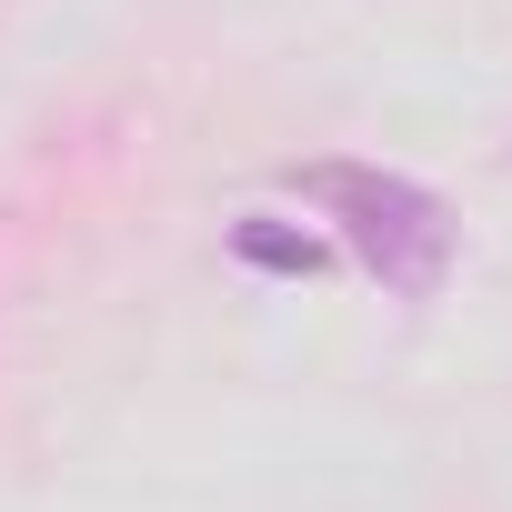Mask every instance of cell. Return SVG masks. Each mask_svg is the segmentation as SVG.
Returning a JSON list of instances; mask_svg holds the SVG:
<instances>
[{"mask_svg":"<svg viewBox=\"0 0 512 512\" xmlns=\"http://www.w3.org/2000/svg\"><path fill=\"white\" fill-rule=\"evenodd\" d=\"M292 191L342 221L352 262H362L392 302H432V292H442V272H452V211H442L422 181L372 171V161H292Z\"/></svg>","mask_w":512,"mask_h":512,"instance_id":"obj_1","label":"cell"},{"mask_svg":"<svg viewBox=\"0 0 512 512\" xmlns=\"http://www.w3.org/2000/svg\"><path fill=\"white\" fill-rule=\"evenodd\" d=\"M231 251H241L251 272H282V282H312V272H322V241H312V231H292V221H241V231H231Z\"/></svg>","mask_w":512,"mask_h":512,"instance_id":"obj_2","label":"cell"}]
</instances>
